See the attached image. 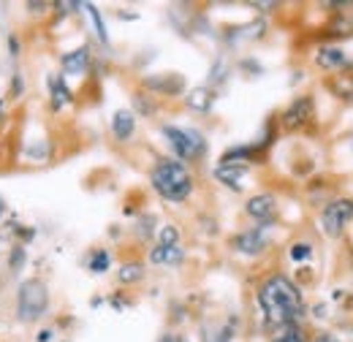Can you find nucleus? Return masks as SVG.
Segmentation results:
<instances>
[{"label":"nucleus","instance_id":"1","mask_svg":"<svg viewBox=\"0 0 353 342\" xmlns=\"http://www.w3.org/2000/svg\"><path fill=\"white\" fill-rule=\"evenodd\" d=\"M256 304H259L269 329L285 326V323H302V318L307 312L302 288L283 272H274L261 280V285L256 291Z\"/></svg>","mask_w":353,"mask_h":342},{"label":"nucleus","instance_id":"2","mask_svg":"<svg viewBox=\"0 0 353 342\" xmlns=\"http://www.w3.org/2000/svg\"><path fill=\"white\" fill-rule=\"evenodd\" d=\"M150 185L163 201L182 204L193 196L196 179H193V171L188 169V163H182L176 158H161L150 169Z\"/></svg>","mask_w":353,"mask_h":342},{"label":"nucleus","instance_id":"3","mask_svg":"<svg viewBox=\"0 0 353 342\" xmlns=\"http://www.w3.org/2000/svg\"><path fill=\"white\" fill-rule=\"evenodd\" d=\"M49 310V285L41 277H30L17 291V315L22 323L44 318Z\"/></svg>","mask_w":353,"mask_h":342},{"label":"nucleus","instance_id":"4","mask_svg":"<svg viewBox=\"0 0 353 342\" xmlns=\"http://www.w3.org/2000/svg\"><path fill=\"white\" fill-rule=\"evenodd\" d=\"M161 133L166 136L169 147L174 150L176 161H182V163H193V161H199V158L207 152V141H204V136H201L196 128L163 125Z\"/></svg>","mask_w":353,"mask_h":342},{"label":"nucleus","instance_id":"5","mask_svg":"<svg viewBox=\"0 0 353 342\" xmlns=\"http://www.w3.org/2000/svg\"><path fill=\"white\" fill-rule=\"evenodd\" d=\"M353 223V199L351 196H337L323 204L321 210V231L329 239H343Z\"/></svg>","mask_w":353,"mask_h":342},{"label":"nucleus","instance_id":"6","mask_svg":"<svg viewBox=\"0 0 353 342\" xmlns=\"http://www.w3.org/2000/svg\"><path fill=\"white\" fill-rule=\"evenodd\" d=\"M315 120V101L312 95H296L280 114V125L285 130H302Z\"/></svg>","mask_w":353,"mask_h":342},{"label":"nucleus","instance_id":"7","mask_svg":"<svg viewBox=\"0 0 353 342\" xmlns=\"http://www.w3.org/2000/svg\"><path fill=\"white\" fill-rule=\"evenodd\" d=\"M272 223H261V225H253V228H245L242 234H236L234 239H231V248L236 250V253H242V256H259V253H264L266 245H269V239H266V228H269Z\"/></svg>","mask_w":353,"mask_h":342},{"label":"nucleus","instance_id":"8","mask_svg":"<svg viewBox=\"0 0 353 342\" xmlns=\"http://www.w3.org/2000/svg\"><path fill=\"white\" fill-rule=\"evenodd\" d=\"M245 214L250 217V220H256L259 225L261 223H272L274 220V214H277V196L274 193H256V196H250L248 199V204H245Z\"/></svg>","mask_w":353,"mask_h":342},{"label":"nucleus","instance_id":"9","mask_svg":"<svg viewBox=\"0 0 353 342\" xmlns=\"http://www.w3.org/2000/svg\"><path fill=\"white\" fill-rule=\"evenodd\" d=\"M353 60L348 57V52L343 46H321L315 52V66L323 68V71H345Z\"/></svg>","mask_w":353,"mask_h":342},{"label":"nucleus","instance_id":"10","mask_svg":"<svg viewBox=\"0 0 353 342\" xmlns=\"http://www.w3.org/2000/svg\"><path fill=\"white\" fill-rule=\"evenodd\" d=\"M60 66H63V74H65V77H82V74H88L90 46H79V49H74V52H65L63 60H60Z\"/></svg>","mask_w":353,"mask_h":342},{"label":"nucleus","instance_id":"11","mask_svg":"<svg viewBox=\"0 0 353 342\" xmlns=\"http://www.w3.org/2000/svg\"><path fill=\"white\" fill-rule=\"evenodd\" d=\"M250 166L245 163H218L215 166V179L225 185L228 190H242V177L248 174Z\"/></svg>","mask_w":353,"mask_h":342},{"label":"nucleus","instance_id":"12","mask_svg":"<svg viewBox=\"0 0 353 342\" xmlns=\"http://www.w3.org/2000/svg\"><path fill=\"white\" fill-rule=\"evenodd\" d=\"M46 87H49V98H52V109H54V112H60L63 106L74 103V92H71L68 85H65V77H60V74H49Z\"/></svg>","mask_w":353,"mask_h":342},{"label":"nucleus","instance_id":"13","mask_svg":"<svg viewBox=\"0 0 353 342\" xmlns=\"http://www.w3.org/2000/svg\"><path fill=\"white\" fill-rule=\"evenodd\" d=\"M144 87L147 90H155L161 95H179L182 87H185V79L179 74H158V77H147Z\"/></svg>","mask_w":353,"mask_h":342},{"label":"nucleus","instance_id":"14","mask_svg":"<svg viewBox=\"0 0 353 342\" xmlns=\"http://www.w3.org/2000/svg\"><path fill=\"white\" fill-rule=\"evenodd\" d=\"M112 133L117 141H131L136 133V114L131 109H117L112 114Z\"/></svg>","mask_w":353,"mask_h":342},{"label":"nucleus","instance_id":"15","mask_svg":"<svg viewBox=\"0 0 353 342\" xmlns=\"http://www.w3.org/2000/svg\"><path fill=\"white\" fill-rule=\"evenodd\" d=\"M312 334L307 332L305 323H285V326H274L269 332V342H310Z\"/></svg>","mask_w":353,"mask_h":342},{"label":"nucleus","instance_id":"16","mask_svg":"<svg viewBox=\"0 0 353 342\" xmlns=\"http://www.w3.org/2000/svg\"><path fill=\"white\" fill-rule=\"evenodd\" d=\"M185 261L182 245H155L150 250V263L155 266H179Z\"/></svg>","mask_w":353,"mask_h":342},{"label":"nucleus","instance_id":"17","mask_svg":"<svg viewBox=\"0 0 353 342\" xmlns=\"http://www.w3.org/2000/svg\"><path fill=\"white\" fill-rule=\"evenodd\" d=\"M185 106L199 112V114H207L212 106H215V90L212 87H193L188 95H185Z\"/></svg>","mask_w":353,"mask_h":342},{"label":"nucleus","instance_id":"18","mask_svg":"<svg viewBox=\"0 0 353 342\" xmlns=\"http://www.w3.org/2000/svg\"><path fill=\"white\" fill-rule=\"evenodd\" d=\"M329 90L334 92V98L340 101H353V63L334 79H329Z\"/></svg>","mask_w":353,"mask_h":342},{"label":"nucleus","instance_id":"19","mask_svg":"<svg viewBox=\"0 0 353 342\" xmlns=\"http://www.w3.org/2000/svg\"><path fill=\"white\" fill-rule=\"evenodd\" d=\"M144 280V263L141 261H125L120 269H117V283L120 285H136Z\"/></svg>","mask_w":353,"mask_h":342},{"label":"nucleus","instance_id":"20","mask_svg":"<svg viewBox=\"0 0 353 342\" xmlns=\"http://www.w3.org/2000/svg\"><path fill=\"white\" fill-rule=\"evenodd\" d=\"M109 266H112V253H109V250L98 248V250L90 253L88 269L92 272V274H103V272H109Z\"/></svg>","mask_w":353,"mask_h":342},{"label":"nucleus","instance_id":"21","mask_svg":"<svg viewBox=\"0 0 353 342\" xmlns=\"http://www.w3.org/2000/svg\"><path fill=\"white\" fill-rule=\"evenodd\" d=\"M90 14V22H92V28H95V36H98V41L101 43H109V33H106V25H103V17H101V11L95 8V6H85Z\"/></svg>","mask_w":353,"mask_h":342},{"label":"nucleus","instance_id":"22","mask_svg":"<svg viewBox=\"0 0 353 342\" xmlns=\"http://www.w3.org/2000/svg\"><path fill=\"white\" fill-rule=\"evenodd\" d=\"M329 36H353V17L351 14H340L334 19V25L329 28Z\"/></svg>","mask_w":353,"mask_h":342},{"label":"nucleus","instance_id":"23","mask_svg":"<svg viewBox=\"0 0 353 342\" xmlns=\"http://www.w3.org/2000/svg\"><path fill=\"white\" fill-rule=\"evenodd\" d=\"M288 256H291V261H307V258H312V245L310 242H294L291 245V250H288Z\"/></svg>","mask_w":353,"mask_h":342},{"label":"nucleus","instance_id":"24","mask_svg":"<svg viewBox=\"0 0 353 342\" xmlns=\"http://www.w3.org/2000/svg\"><path fill=\"white\" fill-rule=\"evenodd\" d=\"M158 245H179V228L176 225H163L158 231Z\"/></svg>","mask_w":353,"mask_h":342},{"label":"nucleus","instance_id":"25","mask_svg":"<svg viewBox=\"0 0 353 342\" xmlns=\"http://www.w3.org/2000/svg\"><path fill=\"white\" fill-rule=\"evenodd\" d=\"M25 266V248L22 245H14L11 253H8V269L11 272H19Z\"/></svg>","mask_w":353,"mask_h":342},{"label":"nucleus","instance_id":"26","mask_svg":"<svg viewBox=\"0 0 353 342\" xmlns=\"http://www.w3.org/2000/svg\"><path fill=\"white\" fill-rule=\"evenodd\" d=\"M133 103H136V109H139L141 114H155V103L150 101V95H136Z\"/></svg>","mask_w":353,"mask_h":342},{"label":"nucleus","instance_id":"27","mask_svg":"<svg viewBox=\"0 0 353 342\" xmlns=\"http://www.w3.org/2000/svg\"><path fill=\"white\" fill-rule=\"evenodd\" d=\"M22 90H25L22 77H19V74H14V79H11V98H22Z\"/></svg>","mask_w":353,"mask_h":342},{"label":"nucleus","instance_id":"28","mask_svg":"<svg viewBox=\"0 0 353 342\" xmlns=\"http://www.w3.org/2000/svg\"><path fill=\"white\" fill-rule=\"evenodd\" d=\"M310 342H340L334 334H329V332H318V334H312V340Z\"/></svg>","mask_w":353,"mask_h":342},{"label":"nucleus","instance_id":"29","mask_svg":"<svg viewBox=\"0 0 353 342\" xmlns=\"http://www.w3.org/2000/svg\"><path fill=\"white\" fill-rule=\"evenodd\" d=\"M52 340H54V329H41L39 337H36V342H52Z\"/></svg>","mask_w":353,"mask_h":342},{"label":"nucleus","instance_id":"30","mask_svg":"<svg viewBox=\"0 0 353 342\" xmlns=\"http://www.w3.org/2000/svg\"><path fill=\"white\" fill-rule=\"evenodd\" d=\"M158 342H190V340H188V337H179V334H174V332H166Z\"/></svg>","mask_w":353,"mask_h":342},{"label":"nucleus","instance_id":"31","mask_svg":"<svg viewBox=\"0 0 353 342\" xmlns=\"http://www.w3.org/2000/svg\"><path fill=\"white\" fill-rule=\"evenodd\" d=\"M44 8H52L49 3H28V11H33V14H44Z\"/></svg>","mask_w":353,"mask_h":342},{"label":"nucleus","instance_id":"32","mask_svg":"<svg viewBox=\"0 0 353 342\" xmlns=\"http://www.w3.org/2000/svg\"><path fill=\"white\" fill-rule=\"evenodd\" d=\"M8 49H11V54H14V57H19V41H17L14 36L8 39Z\"/></svg>","mask_w":353,"mask_h":342},{"label":"nucleus","instance_id":"33","mask_svg":"<svg viewBox=\"0 0 353 342\" xmlns=\"http://www.w3.org/2000/svg\"><path fill=\"white\" fill-rule=\"evenodd\" d=\"M3 214H6V201L0 199V217H3Z\"/></svg>","mask_w":353,"mask_h":342},{"label":"nucleus","instance_id":"34","mask_svg":"<svg viewBox=\"0 0 353 342\" xmlns=\"http://www.w3.org/2000/svg\"><path fill=\"white\" fill-rule=\"evenodd\" d=\"M348 239H351V256H353V223H351V234H348Z\"/></svg>","mask_w":353,"mask_h":342},{"label":"nucleus","instance_id":"35","mask_svg":"<svg viewBox=\"0 0 353 342\" xmlns=\"http://www.w3.org/2000/svg\"><path fill=\"white\" fill-rule=\"evenodd\" d=\"M0 120H3V101H0Z\"/></svg>","mask_w":353,"mask_h":342}]
</instances>
